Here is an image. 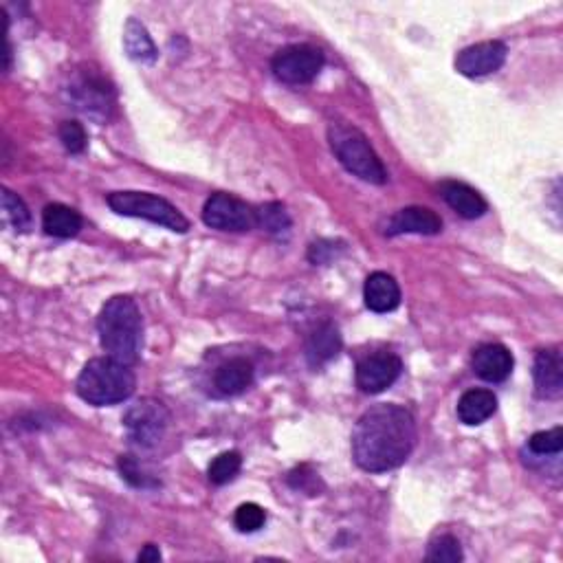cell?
<instances>
[{"mask_svg":"<svg viewBox=\"0 0 563 563\" xmlns=\"http://www.w3.org/2000/svg\"><path fill=\"white\" fill-rule=\"evenodd\" d=\"M416 445V421L401 405H374L363 414L352 432V456L368 473H385L412 456Z\"/></svg>","mask_w":563,"mask_h":563,"instance_id":"6da1fadb","label":"cell"},{"mask_svg":"<svg viewBox=\"0 0 563 563\" xmlns=\"http://www.w3.org/2000/svg\"><path fill=\"white\" fill-rule=\"evenodd\" d=\"M102 348L126 366L137 363L143 348V322L137 302L128 295L110 297L97 317Z\"/></svg>","mask_w":563,"mask_h":563,"instance_id":"7a4b0ae2","label":"cell"},{"mask_svg":"<svg viewBox=\"0 0 563 563\" xmlns=\"http://www.w3.org/2000/svg\"><path fill=\"white\" fill-rule=\"evenodd\" d=\"M137 388L132 366L113 357H97L84 366L77 377V394L88 405L106 407L128 401Z\"/></svg>","mask_w":563,"mask_h":563,"instance_id":"3957f363","label":"cell"},{"mask_svg":"<svg viewBox=\"0 0 563 563\" xmlns=\"http://www.w3.org/2000/svg\"><path fill=\"white\" fill-rule=\"evenodd\" d=\"M328 141L335 157L350 174L374 185L388 181V172H385L379 154L372 150L370 141L361 130L346 124H333L328 128Z\"/></svg>","mask_w":563,"mask_h":563,"instance_id":"277c9868","label":"cell"},{"mask_svg":"<svg viewBox=\"0 0 563 563\" xmlns=\"http://www.w3.org/2000/svg\"><path fill=\"white\" fill-rule=\"evenodd\" d=\"M108 207L117 212L119 216H130V218H143L150 220L154 225H161L176 234H185L190 229V220H187L179 209L172 203L165 201L148 192H113L108 194Z\"/></svg>","mask_w":563,"mask_h":563,"instance_id":"5b68a950","label":"cell"},{"mask_svg":"<svg viewBox=\"0 0 563 563\" xmlns=\"http://www.w3.org/2000/svg\"><path fill=\"white\" fill-rule=\"evenodd\" d=\"M170 425V412L157 399H141L124 416L128 438L139 447H154L161 443Z\"/></svg>","mask_w":563,"mask_h":563,"instance_id":"8992f818","label":"cell"},{"mask_svg":"<svg viewBox=\"0 0 563 563\" xmlns=\"http://www.w3.org/2000/svg\"><path fill=\"white\" fill-rule=\"evenodd\" d=\"M271 69L284 84H308L324 69V53L311 44H293L275 53Z\"/></svg>","mask_w":563,"mask_h":563,"instance_id":"52a82bcc","label":"cell"},{"mask_svg":"<svg viewBox=\"0 0 563 563\" xmlns=\"http://www.w3.org/2000/svg\"><path fill=\"white\" fill-rule=\"evenodd\" d=\"M203 223L218 231H249L258 227L256 209L231 194H212L203 207Z\"/></svg>","mask_w":563,"mask_h":563,"instance_id":"ba28073f","label":"cell"},{"mask_svg":"<svg viewBox=\"0 0 563 563\" xmlns=\"http://www.w3.org/2000/svg\"><path fill=\"white\" fill-rule=\"evenodd\" d=\"M403 361L392 352H377L359 361L357 366V385L366 394H381L394 385L401 377Z\"/></svg>","mask_w":563,"mask_h":563,"instance_id":"9c48e42d","label":"cell"},{"mask_svg":"<svg viewBox=\"0 0 563 563\" xmlns=\"http://www.w3.org/2000/svg\"><path fill=\"white\" fill-rule=\"evenodd\" d=\"M506 44L500 40H487L462 49L456 58V71L465 77H484L500 71L506 62Z\"/></svg>","mask_w":563,"mask_h":563,"instance_id":"30bf717a","label":"cell"},{"mask_svg":"<svg viewBox=\"0 0 563 563\" xmlns=\"http://www.w3.org/2000/svg\"><path fill=\"white\" fill-rule=\"evenodd\" d=\"M440 231H443V220L427 207L399 209V212L388 218V225H385V234L388 236H401V234L436 236Z\"/></svg>","mask_w":563,"mask_h":563,"instance_id":"8fae6325","label":"cell"},{"mask_svg":"<svg viewBox=\"0 0 563 563\" xmlns=\"http://www.w3.org/2000/svg\"><path fill=\"white\" fill-rule=\"evenodd\" d=\"M473 372L489 383H502L511 377L515 359L502 344H484L473 352Z\"/></svg>","mask_w":563,"mask_h":563,"instance_id":"7c38bea8","label":"cell"},{"mask_svg":"<svg viewBox=\"0 0 563 563\" xmlns=\"http://www.w3.org/2000/svg\"><path fill=\"white\" fill-rule=\"evenodd\" d=\"M533 374L539 399H559L563 392V359L559 348L539 350Z\"/></svg>","mask_w":563,"mask_h":563,"instance_id":"4fadbf2b","label":"cell"},{"mask_svg":"<svg viewBox=\"0 0 563 563\" xmlns=\"http://www.w3.org/2000/svg\"><path fill=\"white\" fill-rule=\"evenodd\" d=\"M73 95L77 108L84 110L91 117H108L110 104H113V88L106 84L104 77L84 75L80 82L73 86Z\"/></svg>","mask_w":563,"mask_h":563,"instance_id":"5bb4252c","label":"cell"},{"mask_svg":"<svg viewBox=\"0 0 563 563\" xmlns=\"http://www.w3.org/2000/svg\"><path fill=\"white\" fill-rule=\"evenodd\" d=\"M363 300L372 313H392L401 304V289L392 275L377 271L363 286Z\"/></svg>","mask_w":563,"mask_h":563,"instance_id":"9a60e30c","label":"cell"},{"mask_svg":"<svg viewBox=\"0 0 563 563\" xmlns=\"http://www.w3.org/2000/svg\"><path fill=\"white\" fill-rule=\"evenodd\" d=\"M440 196H443V201L454 209L458 216L467 220H476L487 214L489 209L482 194L473 190V187H469L467 183H458V181L440 183Z\"/></svg>","mask_w":563,"mask_h":563,"instance_id":"2e32d148","label":"cell"},{"mask_svg":"<svg viewBox=\"0 0 563 563\" xmlns=\"http://www.w3.org/2000/svg\"><path fill=\"white\" fill-rule=\"evenodd\" d=\"M251 383H253V366L251 361L242 357L225 361L214 374L216 390L223 396H236L240 392H245Z\"/></svg>","mask_w":563,"mask_h":563,"instance_id":"e0dca14e","label":"cell"},{"mask_svg":"<svg viewBox=\"0 0 563 563\" xmlns=\"http://www.w3.org/2000/svg\"><path fill=\"white\" fill-rule=\"evenodd\" d=\"M341 350V335L337 326L324 324L306 341V359L313 368H322L328 361H333Z\"/></svg>","mask_w":563,"mask_h":563,"instance_id":"ac0fdd59","label":"cell"},{"mask_svg":"<svg viewBox=\"0 0 563 563\" xmlns=\"http://www.w3.org/2000/svg\"><path fill=\"white\" fill-rule=\"evenodd\" d=\"M498 410V399L491 390H469L458 401V418L465 425H482Z\"/></svg>","mask_w":563,"mask_h":563,"instance_id":"d6986e66","label":"cell"},{"mask_svg":"<svg viewBox=\"0 0 563 563\" xmlns=\"http://www.w3.org/2000/svg\"><path fill=\"white\" fill-rule=\"evenodd\" d=\"M42 227L49 236L55 238H73L80 234L82 216L75 209L66 207L62 203L47 205L42 212Z\"/></svg>","mask_w":563,"mask_h":563,"instance_id":"ffe728a7","label":"cell"},{"mask_svg":"<svg viewBox=\"0 0 563 563\" xmlns=\"http://www.w3.org/2000/svg\"><path fill=\"white\" fill-rule=\"evenodd\" d=\"M124 47L130 60L141 62V64H152L157 60V47H154L152 38L148 36L146 27L141 25L139 20L130 18L126 22V29H124Z\"/></svg>","mask_w":563,"mask_h":563,"instance_id":"44dd1931","label":"cell"},{"mask_svg":"<svg viewBox=\"0 0 563 563\" xmlns=\"http://www.w3.org/2000/svg\"><path fill=\"white\" fill-rule=\"evenodd\" d=\"M256 218H258V227H262L267 234H271L275 238L289 236L291 216H289V212H286L282 203L262 205L260 209H256Z\"/></svg>","mask_w":563,"mask_h":563,"instance_id":"7402d4cb","label":"cell"},{"mask_svg":"<svg viewBox=\"0 0 563 563\" xmlns=\"http://www.w3.org/2000/svg\"><path fill=\"white\" fill-rule=\"evenodd\" d=\"M242 469V458L238 451H225L212 460V465L207 469V478L216 487H223V484H229L234 480Z\"/></svg>","mask_w":563,"mask_h":563,"instance_id":"603a6c76","label":"cell"},{"mask_svg":"<svg viewBox=\"0 0 563 563\" xmlns=\"http://www.w3.org/2000/svg\"><path fill=\"white\" fill-rule=\"evenodd\" d=\"M3 218L5 223L14 227L16 231H27L31 225V214L29 207L25 205L20 196H16L11 190H3Z\"/></svg>","mask_w":563,"mask_h":563,"instance_id":"cb8c5ba5","label":"cell"},{"mask_svg":"<svg viewBox=\"0 0 563 563\" xmlns=\"http://www.w3.org/2000/svg\"><path fill=\"white\" fill-rule=\"evenodd\" d=\"M462 548L460 542L454 535H436L432 542H429V550H427V561L434 563H458L462 561Z\"/></svg>","mask_w":563,"mask_h":563,"instance_id":"d4e9b609","label":"cell"},{"mask_svg":"<svg viewBox=\"0 0 563 563\" xmlns=\"http://www.w3.org/2000/svg\"><path fill=\"white\" fill-rule=\"evenodd\" d=\"M528 449L537 456H557L563 449V429L555 427L548 432H537L528 440Z\"/></svg>","mask_w":563,"mask_h":563,"instance_id":"484cf974","label":"cell"},{"mask_svg":"<svg viewBox=\"0 0 563 563\" xmlns=\"http://www.w3.org/2000/svg\"><path fill=\"white\" fill-rule=\"evenodd\" d=\"M234 522L240 533H256L264 526V522H267V513H264L262 506L249 502L238 506Z\"/></svg>","mask_w":563,"mask_h":563,"instance_id":"4316f807","label":"cell"},{"mask_svg":"<svg viewBox=\"0 0 563 563\" xmlns=\"http://www.w3.org/2000/svg\"><path fill=\"white\" fill-rule=\"evenodd\" d=\"M60 141L64 143V148L71 154H80L86 150V130L80 121H64L60 126Z\"/></svg>","mask_w":563,"mask_h":563,"instance_id":"83f0119b","label":"cell"},{"mask_svg":"<svg viewBox=\"0 0 563 563\" xmlns=\"http://www.w3.org/2000/svg\"><path fill=\"white\" fill-rule=\"evenodd\" d=\"M119 471H121V478L130 482L132 487L148 489V487H154V484H157V482L150 480V476H146V473L141 471L139 462L132 456H121L119 458Z\"/></svg>","mask_w":563,"mask_h":563,"instance_id":"f1b7e54d","label":"cell"},{"mask_svg":"<svg viewBox=\"0 0 563 563\" xmlns=\"http://www.w3.org/2000/svg\"><path fill=\"white\" fill-rule=\"evenodd\" d=\"M137 561H139V563H157V561H161V550H159L157 546H154V544H148V546L143 548L141 553H139Z\"/></svg>","mask_w":563,"mask_h":563,"instance_id":"f546056e","label":"cell"}]
</instances>
